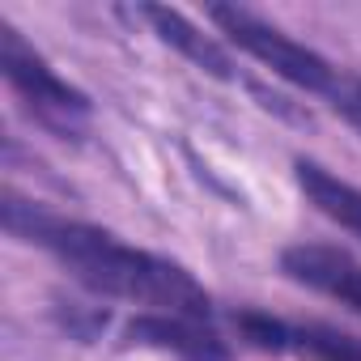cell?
I'll use <instances>...</instances> for the list:
<instances>
[{
    "mask_svg": "<svg viewBox=\"0 0 361 361\" xmlns=\"http://www.w3.org/2000/svg\"><path fill=\"white\" fill-rule=\"evenodd\" d=\"M0 213H5V230L13 238L43 247L81 289L98 298H119V302L149 306L161 314H192V319L213 314L209 289L183 264H174L157 251L132 247L90 221L43 213L39 204L22 200L18 192H5Z\"/></svg>",
    "mask_w": 361,
    "mask_h": 361,
    "instance_id": "obj_1",
    "label": "cell"
},
{
    "mask_svg": "<svg viewBox=\"0 0 361 361\" xmlns=\"http://www.w3.org/2000/svg\"><path fill=\"white\" fill-rule=\"evenodd\" d=\"M209 22L226 35V43H234L238 51H247L251 60H259L268 73H276L281 81L298 85L302 94L331 98V90H336V81L344 73L327 56H319L314 47L298 43L276 22H268V18H259V13H251L243 5H213L209 9Z\"/></svg>",
    "mask_w": 361,
    "mask_h": 361,
    "instance_id": "obj_2",
    "label": "cell"
},
{
    "mask_svg": "<svg viewBox=\"0 0 361 361\" xmlns=\"http://www.w3.org/2000/svg\"><path fill=\"white\" fill-rule=\"evenodd\" d=\"M0 73H5L9 90L18 94V102L35 115V123H43L47 132H56L64 140L85 132L90 115H94L90 94L68 85L9 22H0Z\"/></svg>",
    "mask_w": 361,
    "mask_h": 361,
    "instance_id": "obj_3",
    "label": "cell"
},
{
    "mask_svg": "<svg viewBox=\"0 0 361 361\" xmlns=\"http://www.w3.org/2000/svg\"><path fill=\"white\" fill-rule=\"evenodd\" d=\"M123 340L140 348L174 353L178 361H230V344L221 340V331L209 319H192V314H161V310L132 314L123 323Z\"/></svg>",
    "mask_w": 361,
    "mask_h": 361,
    "instance_id": "obj_4",
    "label": "cell"
},
{
    "mask_svg": "<svg viewBox=\"0 0 361 361\" xmlns=\"http://www.w3.org/2000/svg\"><path fill=\"white\" fill-rule=\"evenodd\" d=\"M281 272L331 302H340L344 310L361 314V259H353L340 247L327 243H293L281 251Z\"/></svg>",
    "mask_w": 361,
    "mask_h": 361,
    "instance_id": "obj_5",
    "label": "cell"
},
{
    "mask_svg": "<svg viewBox=\"0 0 361 361\" xmlns=\"http://www.w3.org/2000/svg\"><path fill=\"white\" fill-rule=\"evenodd\" d=\"M136 18L149 22V30H153L166 47H174L178 56L192 60V64H196L200 73H209L213 81H238V64H234V56H230L213 35H204L188 13L166 9V5H140Z\"/></svg>",
    "mask_w": 361,
    "mask_h": 361,
    "instance_id": "obj_6",
    "label": "cell"
},
{
    "mask_svg": "<svg viewBox=\"0 0 361 361\" xmlns=\"http://www.w3.org/2000/svg\"><path fill=\"white\" fill-rule=\"evenodd\" d=\"M293 178H298L302 196H306L327 221H336L340 230H348L353 238H361V188H357V183L331 174L327 166H319V161H310V157H293Z\"/></svg>",
    "mask_w": 361,
    "mask_h": 361,
    "instance_id": "obj_7",
    "label": "cell"
},
{
    "mask_svg": "<svg viewBox=\"0 0 361 361\" xmlns=\"http://www.w3.org/2000/svg\"><path fill=\"white\" fill-rule=\"evenodd\" d=\"M327 106L361 136V73H340V81H336V90H331V98H327Z\"/></svg>",
    "mask_w": 361,
    "mask_h": 361,
    "instance_id": "obj_8",
    "label": "cell"
},
{
    "mask_svg": "<svg viewBox=\"0 0 361 361\" xmlns=\"http://www.w3.org/2000/svg\"><path fill=\"white\" fill-rule=\"evenodd\" d=\"M60 323H64L77 340H90V336H98V331L106 327V310L98 314V310H81L77 302H68V310H60Z\"/></svg>",
    "mask_w": 361,
    "mask_h": 361,
    "instance_id": "obj_9",
    "label": "cell"
}]
</instances>
